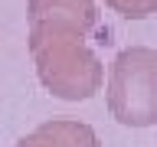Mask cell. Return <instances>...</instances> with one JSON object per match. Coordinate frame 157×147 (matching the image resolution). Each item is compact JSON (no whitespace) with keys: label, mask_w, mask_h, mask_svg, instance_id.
<instances>
[{"label":"cell","mask_w":157,"mask_h":147,"mask_svg":"<svg viewBox=\"0 0 157 147\" xmlns=\"http://www.w3.org/2000/svg\"><path fill=\"white\" fill-rule=\"evenodd\" d=\"M92 0H29V33H78L95 26Z\"/></svg>","instance_id":"cell-3"},{"label":"cell","mask_w":157,"mask_h":147,"mask_svg":"<svg viewBox=\"0 0 157 147\" xmlns=\"http://www.w3.org/2000/svg\"><path fill=\"white\" fill-rule=\"evenodd\" d=\"M43 85L59 98L78 101L95 95L101 85V66L78 33H29Z\"/></svg>","instance_id":"cell-1"},{"label":"cell","mask_w":157,"mask_h":147,"mask_svg":"<svg viewBox=\"0 0 157 147\" xmlns=\"http://www.w3.org/2000/svg\"><path fill=\"white\" fill-rule=\"evenodd\" d=\"M108 7H115L121 17H128V20H141V17H147V13H154L157 10V0H105Z\"/></svg>","instance_id":"cell-5"},{"label":"cell","mask_w":157,"mask_h":147,"mask_svg":"<svg viewBox=\"0 0 157 147\" xmlns=\"http://www.w3.org/2000/svg\"><path fill=\"white\" fill-rule=\"evenodd\" d=\"M17 147H98L95 131L82 121H46L33 134H26Z\"/></svg>","instance_id":"cell-4"},{"label":"cell","mask_w":157,"mask_h":147,"mask_svg":"<svg viewBox=\"0 0 157 147\" xmlns=\"http://www.w3.org/2000/svg\"><path fill=\"white\" fill-rule=\"evenodd\" d=\"M108 108L128 127L157 124V52L147 46L121 49L108 75Z\"/></svg>","instance_id":"cell-2"}]
</instances>
